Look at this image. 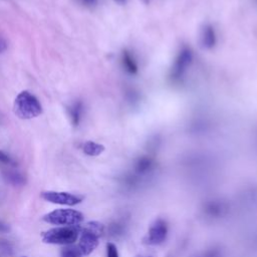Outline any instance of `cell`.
<instances>
[{"label":"cell","instance_id":"2e32d148","mask_svg":"<svg viewBox=\"0 0 257 257\" xmlns=\"http://www.w3.org/2000/svg\"><path fill=\"white\" fill-rule=\"evenodd\" d=\"M0 163L2 164H6V165H10V164H14L12 159L3 151H0Z\"/></svg>","mask_w":257,"mask_h":257},{"label":"cell","instance_id":"ffe728a7","mask_svg":"<svg viewBox=\"0 0 257 257\" xmlns=\"http://www.w3.org/2000/svg\"><path fill=\"white\" fill-rule=\"evenodd\" d=\"M115 1H117V2H120V3H121V2H124L125 0H115Z\"/></svg>","mask_w":257,"mask_h":257},{"label":"cell","instance_id":"5b68a950","mask_svg":"<svg viewBox=\"0 0 257 257\" xmlns=\"http://www.w3.org/2000/svg\"><path fill=\"white\" fill-rule=\"evenodd\" d=\"M193 59H194V52L192 48L190 46L183 45L180 48L173 62V65L170 71L171 80L174 82L180 81L186 74L191 64L193 63Z\"/></svg>","mask_w":257,"mask_h":257},{"label":"cell","instance_id":"3957f363","mask_svg":"<svg viewBox=\"0 0 257 257\" xmlns=\"http://www.w3.org/2000/svg\"><path fill=\"white\" fill-rule=\"evenodd\" d=\"M104 226L96 221L88 222L80 230L78 246L83 256L89 255L98 246L99 237L103 234Z\"/></svg>","mask_w":257,"mask_h":257},{"label":"cell","instance_id":"5bb4252c","mask_svg":"<svg viewBox=\"0 0 257 257\" xmlns=\"http://www.w3.org/2000/svg\"><path fill=\"white\" fill-rule=\"evenodd\" d=\"M6 178L13 184H22L23 183V177L15 172H8L6 173Z\"/></svg>","mask_w":257,"mask_h":257},{"label":"cell","instance_id":"277c9868","mask_svg":"<svg viewBox=\"0 0 257 257\" xmlns=\"http://www.w3.org/2000/svg\"><path fill=\"white\" fill-rule=\"evenodd\" d=\"M83 214L73 209H57L44 215L42 220L52 225L74 226L83 221Z\"/></svg>","mask_w":257,"mask_h":257},{"label":"cell","instance_id":"ac0fdd59","mask_svg":"<svg viewBox=\"0 0 257 257\" xmlns=\"http://www.w3.org/2000/svg\"><path fill=\"white\" fill-rule=\"evenodd\" d=\"M7 49V42L3 37L0 36V52H3Z\"/></svg>","mask_w":257,"mask_h":257},{"label":"cell","instance_id":"7c38bea8","mask_svg":"<svg viewBox=\"0 0 257 257\" xmlns=\"http://www.w3.org/2000/svg\"><path fill=\"white\" fill-rule=\"evenodd\" d=\"M83 254L78 245H65L60 251V257H82Z\"/></svg>","mask_w":257,"mask_h":257},{"label":"cell","instance_id":"8992f818","mask_svg":"<svg viewBox=\"0 0 257 257\" xmlns=\"http://www.w3.org/2000/svg\"><path fill=\"white\" fill-rule=\"evenodd\" d=\"M41 198L47 202L65 205V206H74L79 204L82 201V198L68 193V192H56V191H44L41 193Z\"/></svg>","mask_w":257,"mask_h":257},{"label":"cell","instance_id":"52a82bcc","mask_svg":"<svg viewBox=\"0 0 257 257\" xmlns=\"http://www.w3.org/2000/svg\"><path fill=\"white\" fill-rule=\"evenodd\" d=\"M168 235V225L167 222L161 218L155 220V222L150 226L147 236L145 237V243L149 245H159L162 244Z\"/></svg>","mask_w":257,"mask_h":257},{"label":"cell","instance_id":"ba28073f","mask_svg":"<svg viewBox=\"0 0 257 257\" xmlns=\"http://www.w3.org/2000/svg\"><path fill=\"white\" fill-rule=\"evenodd\" d=\"M217 40L218 38L215 27L210 23L204 24L200 32V41L202 46L206 49H212L216 46Z\"/></svg>","mask_w":257,"mask_h":257},{"label":"cell","instance_id":"4fadbf2b","mask_svg":"<svg viewBox=\"0 0 257 257\" xmlns=\"http://www.w3.org/2000/svg\"><path fill=\"white\" fill-rule=\"evenodd\" d=\"M152 160L149 158H142L138 161L137 163V171L138 172H146L148 170H150V168L152 167Z\"/></svg>","mask_w":257,"mask_h":257},{"label":"cell","instance_id":"9a60e30c","mask_svg":"<svg viewBox=\"0 0 257 257\" xmlns=\"http://www.w3.org/2000/svg\"><path fill=\"white\" fill-rule=\"evenodd\" d=\"M106 257H119L116 246L111 242L106 244Z\"/></svg>","mask_w":257,"mask_h":257},{"label":"cell","instance_id":"6da1fadb","mask_svg":"<svg viewBox=\"0 0 257 257\" xmlns=\"http://www.w3.org/2000/svg\"><path fill=\"white\" fill-rule=\"evenodd\" d=\"M80 230L81 227L79 225L55 227L43 232L41 239L47 244L70 245L78 239Z\"/></svg>","mask_w":257,"mask_h":257},{"label":"cell","instance_id":"e0dca14e","mask_svg":"<svg viewBox=\"0 0 257 257\" xmlns=\"http://www.w3.org/2000/svg\"><path fill=\"white\" fill-rule=\"evenodd\" d=\"M97 1L98 0H79V2L81 4H83L84 6H87V7H92V6H95L97 4Z\"/></svg>","mask_w":257,"mask_h":257},{"label":"cell","instance_id":"44dd1931","mask_svg":"<svg viewBox=\"0 0 257 257\" xmlns=\"http://www.w3.org/2000/svg\"><path fill=\"white\" fill-rule=\"evenodd\" d=\"M22 257H26V256H22Z\"/></svg>","mask_w":257,"mask_h":257},{"label":"cell","instance_id":"9c48e42d","mask_svg":"<svg viewBox=\"0 0 257 257\" xmlns=\"http://www.w3.org/2000/svg\"><path fill=\"white\" fill-rule=\"evenodd\" d=\"M121 63H122V66L124 68V70L132 74V75H135L138 73L139 71V64H138V61L136 60L134 54L128 51V50H123L122 53H121Z\"/></svg>","mask_w":257,"mask_h":257},{"label":"cell","instance_id":"d6986e66","mask_svg":"<svg viewBox=\"0 0 257 257\" xmlns=\"http://www.w3.org/2000/svg\"><path fill=\"white\" fill-rule=\"evenodd\" d=\"M7 231H9V227L6 224L0 222V233H4Z\"/></svg>","mask_w":257,"mask_h":257},{"label":"cell","instance_id":"7a4b0ae2","mask_svg":"<svg viewBox=\"0 0 257 257\" xmlns=\"http://www.w3.org/2000/svg\"><path fill=\"white\" fill-rule=\"evenodd\" d=\"M14 111L22 119H30L42 113V106L38 99L29 91H21L15 98Z\"/></svg>","mask_w":257,"mask_h":257},{"label":"cell","instance_id":"30bf717a","mask_svg":"<svg viewBox=\"0 0 257 257\" xmlns=\"http://www.w3.org/2000/svg\"><path fill=\"white\" fill-rule=\"evenodd\" d=\"M82 151L87 156L95 157V156L100 155L104 151V147L100 144L88 141L82 145Z\"/></svg>","mask_w":257,"mask_h":257},{"label":"cell","instance_id":"8fae6325","mask_svg":"<svg viewBox=\"0 0 257 257\" xmlns=\"http://www.w3.org/2000/svg\"><path fill=\"white\" fill-rule=\"evenodd\" d=\"M82 110H83V106L81 101L74 102L70 107V118L74 126H77L79 124L82 116Z\"/></svg>","mask_w":257,"mask_h":257}]
</instances>
